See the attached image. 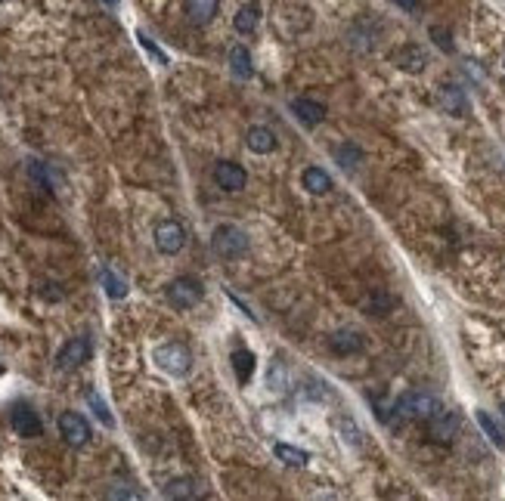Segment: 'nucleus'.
Segmentation results:
<instances>
[{
  "mask_svg": "<svg viewBox=\"0 0 505 501\" xmlns=\"http://www.w3.org/2000/svg\"><path fill=\"white\" fill-rule=\"evenodd\" d=\"M90 353H93V343H90V338H72L66 343V347L59 350V356H56V369L59 372H75L77 365H84L90 359Z\"/></svg>",
  "mask_w": 505,
  "mask_h": 501,
  "instance_id": "obj_6",
  "label": "nucleus"
},
{
  "mask_svg": "<svg viewBox=\"0 0 505 501\" xmlns=\"http://www.w3.org/2000/svg\"><path fill=\"white\" fill-rule=\"evenodd\" d=\"M502 418H505V402H502Z\"/></svg>",
  "mask_w": 505,
  "mask_h": 501,
  "instance_id": "obj_35",
  "label": "nucleus"
},
{
  "mask_svg": "<svg viewBox=\"0 0 505 501\" xmlns=\"http://www.w3.org/2000/svg\"><path fill=\"white\" fill-rule=\"evenodd\" d=\"M267 381H270V387H273L276 393H282V390H289V372H285V365H282V362H273V365H270V372H267Z\"/></svg>",
  "mask_w": 505,
  "mask_h": 501,
  "instance_id": "obj_27",
  "label": "nucleus"
},
{
  "mask_svg": "<svg viewBox=\"0 0 505 501\" xmlns=\"http://www.w3.org/2000/svg\"><path fill=\"white\" fill-rule=\"evenodd\" d=\"M335 430H338V436L344 440L347 445H363V430L354 424V418H347V414H341V418H335Z\"/></svg>",
  "mask_w": 505,
  "mask_h": 501,
  "instance_id": "obj_23",
  "label": "nucleus"
},
{
  "mask_svg": "<svg viewBox=\"0 0 505 501\" xmlns=\"http://www.w3.org/2000/svg\"><path fill=\"white\" fill-rule=\"evenodd\" d=\"M165 495L168 498H192L196 489H192V480H170L165 486Z\"/></svg>",
  "mask_w": 505,
  "mask_h": 501,
  "instance_id": "obj_28",
  "label": "nucleus"
},
{
  "mask_svg": "<svg viewBox=\"0 0 505 501\" xmlns=\"http://www.w3.org/2000/svg\"><path fill=\"white\" fill-rule=\"evenodd\" d=\"M186 245V232H183V226L177 223V220H161L158 226H155V248L161 250V254H168V257H174V254H180Z\"/></svg>",
  "mask_w": 505,
  "mask_h": 501,
  "instance_id": "obj_7",
  "label": "nucleus"
},
{
  "mask_svg": "<svg viewBox=\"0 0 505 501\" xmlns=\"http://www.w3.org/2000/svg\"><path fill=\"white\" fill-rule=\"evenodd\" d=\"M397 412L400 418H413V421H431L437 412H444L437 396L431 393H403L397 399Z\"/></svg>",
  "mask_w": 505,
  "mask_h": 501,
  "instance_id": "obj_3",
  "label": "nucleus"
},
{
  "mask_svg": "<svg viewBox=\"0 0 505 501\" xmlns=\"http://www.w3.org/2000/svg\"><path fill=\"white\" fill-rule=\"evenodd\" d=\"M230 362H232V372H236L239 383H248V381H251V374H254V353H251V350L239 347L236 353L230 356Z\"/></svg>",
  "mask_w": 505,
  "mask_h": 501,
  "instance_id": "obj_19",
  "label": "nucleus"
},
{
  "mask_svg": "<svg viewBox=\"0 0 505 501\" xmlns=\"http://www.w3.org/2000/svg\"><path fill=\"white\" fill-rule=\"evenodd\" d=\"M201 297H205V288H201V281L192 279V276H180V279H174L168 285V303L170 307H177V310L199 307Z\"/></svg>",
  "mask_w": 505,
  "mask_h": 501,
  "instance_id": "obj_4",
  "label": "nucleus"
},
{
  "mask_svg": "<svg viewBox=\"0 0 505 501\" xmlns=\"http://www.w3.org/2000/svg\"><path fill=\"white\" fill-rule=\"evenodd\" d=\"M258 22H261V6L258 4L239 6L236 15H232V28H236L239 34H251V31L258 28Z\"/></svg>",
  "mask_w": 505,
  "mask_h": 501,
  "instance_id": "obj_18",
  "label": "nucleus"
},
{
  "mask_svg": "<svg viewBox=\"0 0 505 501\" xmlns=\"http://www.w3.org/2000/svg\"><path fill=\"white\" fill-rule=\"evenodd\" d=\"M230 72L239 77V81H251L254 77V65H251V53H248V46L236 44L230 50Z\"/></svg>",
  "mask_w": 505,
  "mask_h": 501,
  "instance_id": "obj_15",
  "label": "nucleus"
},
{
  "mask_svg": "<svg viewBox=\"0 0 505 501\" xmlns=\"http://www.w3.org/2000/svg\"><path fill=\"white\" fill-rule=\"evenodd\" d=\"M87 402H90L93 414H96V418L103 421L106 427H115V418H112V412H108V405L103 402V399H99V393H96V390H90V393H87Z\"/></svg>",
  "mask_w": 505,
  "mask_h": 501,
  "instance_id": "obj_26",
  "label": "nucleus"
},
{
  "mask_svg": "<svg viewBox=\"0 0 505 501\" xmlns=\"http://www.w3.org/2000/svg\"><path fill=\"white\" fill-rule=\"evenodd\" d=\"M137 41H139V46H143L146 53H149V56L158 62V65H168V56H165V50H158V46L152 44V37L149 34H143V31H137Z\"/></svg>",
  "mask_w": 505,
  "mask_h": 501,
  "instance_id": "obj_30",
  "label": "nucleus"
},
{
  "mask_svg": "<svg viewBox=\"0 0 505 501\" xmlns=\"http://www.w3.org/2000/svg\"><path fill=\"white\" fill-rule=\"evenodd\" d=\"M437 99H440V106H444L449 115H456V118L468 115V96H465V90L459 87V84H440Z\"/></svg>",
  "mask_w": 505,
  "mask_h": 501,
  "instance_id": "obj_11",
  "label": "nucleus"
},
{
  "mask_svg": "<svg viewBox=\"0 0 505 501\" xmlns=\"http://www.w3.org/2000/svg\"><path fill=\"white\" fill-rule=\"evenodd\" d=\"M108 498H139V492L137 489H112Z\"/></svg>",
  "mask_w": 505,
  "mask_h": 501,
  "instance_id": "obj_32",
  "label": "nucleus"
},
{
  "mask_svg": "<svg viewBox=\"0 0 505 501\" xmlns=\"http://www.w3.org/2000/svg\"><path fill=\"white\" fill-rule=\"evenodd\" d=\"M10 424L19 436H25V440H35V436L44 433V424L41 418H37V412L31 409L28 402H15L13 412H10Z\"/></svg>",
  "mask_w": 505,
  "mask_h": 501,
  "instance_id": "obj_8",
  "label": "nucleus"
},
{
  "mask_svg": "<svg viewBox=\"0 0 505 501\" xmlns=\"http://www.w3.org/2000/svg\"><path fill=\"white\" fill-rule=\"evenodd\" d=\"M211 245L214 250L223 257V260H239V257H245L248 254V236L239 226H232V223H220L214 229V236H211Z\"/></svg>",
  "mask_w": 505,
  "mask_h": 501,
  "instance_id": "obj_2",
  "label": "nucleus"
},
{
  "mask_svg": "<svg viewBox=\"0 0 505 501\" xmlns=\"http://www.w3.org/2000/svg\"><path fill=\"white\" fill-rule=\"evenodd\" d=\"M220 0H186V15H189L192 25H208L217 15Z\"/></svg>",
  "mask_w": 505,
  "mask_h": 501,
  "instance_id": "obj_16",
  "label": "nucleus"
},
{
  "mask_svg": "<svg viewBox=\"0 0 505 501\" xmlns=\"http://www.w3.org/2000/svg\"><path fill=\"white\" fill-rule=\"evenodd\" d=\"M332 155H335V161L341 164V170H347V174H351V170L356 167V164L363 161V148L356 146V143H341Z\"/></svg>",
  "mask_w": 505,
  "mask_h": 501,
  "instance_id": "obj_21",
  "label": "nucleus"
},
{
  "mask_svg": "<svg viewBox=\"0 0 505 501\" xmlns=\"http://www.w3.org/2000/svg\"><path fill=\"white\" fill-rule=\"evenodd\" d=\"M478 424H480V430L487 433V440H490L496 449H502V452H505V433H502V427L496 424L490 414H487V412H478Z\"/></svg>",
  "mask_w": 505,
  "mask_h": 501,
  "instance_id": "obj_24",
  "label": "nucleus"
},
{
  "mask_svg": "<svg viewBox=\"0 0 505 501\" xmlns=\"http://www.w3.org/2000/svg\"><path fill=\"white\" fill-rule=\"evenodd\" d=\"M394 62H397V65L403 68V72H413V75H418L425 65H428V59H425L422 46H416V44L400 46V50L394 53Z\"/></svg>",
  "mask_w": 505,
  "mask_h": 501,
  "instance_id": "obj_14",
  "label": "nucleus"
},
{
  "mask_svg": "<svg viewBox=\"0 0 505 501\" xmlns=\"http://www.w3.org/2000/svg\"><path fill=\"white\" fill-rule=\"evenodd\" d=\"M329 350H332V353H338V356L360 353V350H363V334L354 331V328H341V331H335L329 338Z\"/></svg>",
  "mask_w": 505,
  "mask_h": 501,
  "instance_id": "obj_12",
  "label": "nucleus"
},
{
  "mask_svg": "<svg viewBox=\"0 0 505 501\" xmlns=\"http://www.w3.org/2000/svg\"><path fill=\"white\" fill-rule=\"evenodd\" d=\"M155 365H158L161 372H168L170 378H186L192 369V356H189V350L183 347V343H177V341H168V343H161V347H155Z\"/></svg>",
  "mask_w": 505,
  "mask_h": 501,
  "instance_id": "obj_1",
  "label": "nucleus"
},
{
  "mask_svg": "<svg viewBox=\"0 0 505 501\" xmlns=\"http://www.w3.org/2000/svg\"><path fill=\"white\" fill-rule=\"evenodd\" d=\"M245 143H248V148H251L254 155H270V152H276L279 139H276V133L270 130V127H261V124H258V127L248 130Z\"/></svg>",
  "mask_w": 505,
  "mask_h": 501,
  "instance_id": "obj_13",
  "label": "nucleus"
},
{
  "mask_svg": "<svg viewBox=\"0 0 505 501\" xmlns=\"http://www.w3.org/2000/svg\"><path fill=\"white\" fill-rule=\"evenodd\" d=\"M394 4H397L400 10H406V13H416V10H418V4H422V0H394Z\"/></svg>",
  "mask_w": 505,
  "mask_h": 501,
  "instance_id": "obj_33",
  "label": "nucleus"
},
{
  "mask_svg": "<svg viewBox=\"0 0 505 501\" xmlns=\"http://www.w3.org/2000/svg\"><path fill=\"white\" fill-rule=\"evenodd\" d=\"M391 303H394V300H391V297H387L385 291H375V294H372L369 300H366V310H369V316H385V312L391 310Z\"/></svg>",
  "mask_w": 505,
  "mask_h": 501,
  "instance_id": "obj_29",
  "label": "nucleus"
},
{
  "mask_svg": "<svg viewBox=\"0 0 505 501\" xmlns=\"http://www.w3.org/2000/svg\"><path fill=\"white\" fill-rule=\"evenodd\" d=\"M456 424H459V418H456L453 412H437L431 418V433L437 436V440H449V436L456 433Z\"/></svg>",
  "mask_w": 505,
  "mask_h": 501,
  "instance_id": "obj_22",
  "label": "nucleus"
},
{
  "mask_svg": "<svg viewBox=\"0 0 505 501\" xmlns=\"http://www.w3.org/2000/svg\"><path fill=\"white\" fill-rule=\"evenodd\" d=\"M273 455L282 461V464H292V467H304L307 461H310V455L304 449H298V445H289V443H276L273 445Z\"/></svg>",
  "mask_w": 505,
  "mask_h": 501,
  "instance_id": "obj_20",
  "label": "nucleus"
},
{
  "mask_svg": "<svg viewBox=\"0 0 505 501\" xmlns=\"http://www.w3.org/2000/svg\"><path fill=\"white\" fill-rule=\"evenodd\" d=\"M106 4H108V6H118V0H106Z\"/></svg>",
  "mask_w": 505,
  "mask_h": 501,
  "instance_id": "obj_34",
  "label": "nucleus"
},
{
  "mask_svg": "<svg viewBox=\"0 0 505 501\" xmlns=\"http://www.w3.org/2000/svg\"><path fill=\"white\" fill-rule=\"evenodd\" d=\"M103 288H106V294L112 297V300L127 297V281H124L118 272H112V269H103Z\"/></svg>",
  "mask_w": 505,
  "mask_h": 501,
  "instance_id": "obj_25",
  "label": "nucleus"
},
{
  "mask_svg": "<svg viewBox=\"0 0 505 501\" xmlns=\"http://www.w3.org/2000/svg\"><path fill=\"white\" fill-rule=\"evenodd\" d=\"M301 183H304V189L310 195H325L332 189V177L325 174L323 167H316V164H310L304 174H301Z\"/></svg>",
  "mask_w": 505,
  "mask_h": 501,
  "instance_id": "obj_17",
  "label": "nucleus"
},
{
  "mask_svg": "<svg viewBox=\"0 0 505 501\" xmlns=\"http://www.w3.org/2000/svg\"><path fill=\"white\" fill-rule=\"evenodd\" d=\"M214 183L220 186L223 192H242L248 183V174L242 164L236 161H217L214 164Z\"/></svg>",
  "mask_w": 505,
  "mask_h": 501,
  "instance_id": "obj_9",
  "label": "nucleus"
},
{
  "mask_svg": "<svg viewBox=\"0 0 505 501\" xmlns=\"http://www.w3.org/2000/svg\"><path fill=\"white\" fill-rule=\"evenodd\" d=\"M431 37H434V44H437L444 53H453V50H456V46H453V37H449V31L434 25V28H431Z\"/></svg>",
  "mask_w": 505,
  "mask_h": 501,
  "instance_id": "obj_31",
  "label": "nucleus"
},
{
  "mask_svg": "<svg viewBox=\"0 0 505 501\" xmlns=\"http://www.w3.org/2000/svg\"><path fill=\"white\" fill-rule=\"evenodd\" d=\"M292 112H294V118L304 124V127H320V124L325 121V106L316 103V99H307V96L292 99Z\"/></svg>",
  "mask_w": 505,
  "mask_h": 501,
  "instance_id": "obj_10",
  "label": "nucleus"
},
{
  "mask_svg": "<svg viewBox=\"0 0 505 501\" xmlns=\"http://www.w3.org/2000/svg\"><path fill=\"white\" fill-rule=\"evenodd\" d=\"M59 433H62V440L72 445V449H84V445L90 443V436H93L87 418L77 414V412H62L59 414Z\"/></svg>",
  "mask_w": 505,
  "mask_h": 501,
  "instance_id": "obj_5",
  "label": "nucleus"
}]
</instances>
